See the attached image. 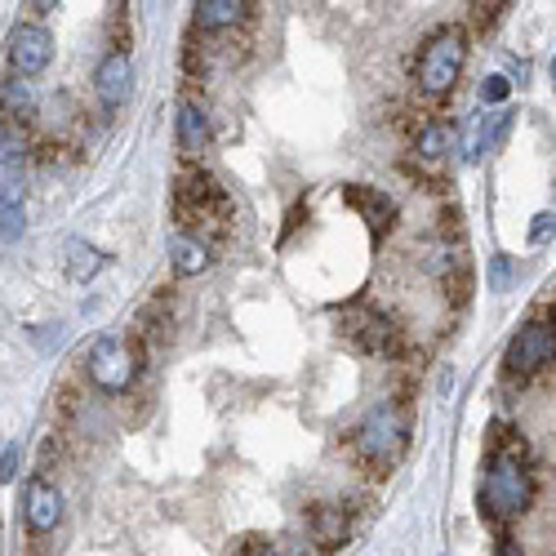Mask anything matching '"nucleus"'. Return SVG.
<instances>
[{
	"label": "nucleus",
	"mask_w": 556,
	"mask_h": 556,
	"mask_svg": "<svg viewBox=\"0 0 556 556\" xmlns=\"http://www.w3.org/2000/svg\"><path fill=\"white\" fill-rule=\"evenodd\" d=\"M5 116L9 121H18L23 125L27 116H32V107H36V94H32V81H23V76H14V81H5Z\"/></svg>",
	"instance_id": "a211bd4d"
},
{
	"label": "nucleus",
	"mask_w": 556,
	"mask_h": 556,
	"mask_svg": "<svg viewBox=\"0 0 556 556\" xmlns=\"http://www.w3.org/2000/svg\"><path fill=\"white\" fill-rule=\"evenodd\" d=\"M178 147H183V156H192V161L210 147V112H205L196 98L178 103Z\"/></svg>",
	"instance_id": "9b49d317"
},
{
	"label": "nucleus",
	"mask_w": 556,
	"mask_h": 556,
	"mask_svg": "<svg viewBox=\"0 0 556 556\" xmlns=\"http://www.w3.org/2000/svg\"><path fill=\"white\" fill-rule=\"evenodd\" d=\"M192 18L201 32H227V27H241L250 18V5L245 0H201Z\"/></svg>",
	"instance_id": "4468645a"
},
{
	"label": "nucleus",
	"mask_w": 556,
	"mask_h": 556,
	"mask_svg": "<svg viewBox=\"0 0 556 556\" xmlns=\"http://www.w3.org/2000/svg\"><path fill=\"white\" fill-rule=\"evenodd\" d=\"M129 89H134L129 54L125 49L103 54V63H98V72H94V94H98V103H103V112H121V107L129 103Z\"/></svg>",
	"instance_id": "9d476101"
},
{
	"label": "nucleus",
	"mask_w": 556,
	"mask_h": 556,
	"mask_svg": "<svg viewBox=\"0 0 556 556\" xmlns=\"http://www.w3.org/2000/svg\"><path fill=\"white\" fill-rule=\"evenodd\" d=\"M508 94H512L508 76H485V81H481V103H503Z\"/></svg>",
	"instance_id": "412c9836"
},
{
	"label": "nucleus",
	"mask_w": 556,
	"mask_h": 556,
	"mask_svg": "<svg viewBox=\"0 0 556 556\" xmlns=\"http://www.w3.org/2000/svg\"><path fill=\"white\" fill-rule=\"evenodd\" d=\"M508 276H512V263H508V254H499V258H494V267H490V290L503 294V290H508Z\"/></svg>",
	"instance_id": "4be33fe9"
},
{
	"label": "nucleus",
	"mask_w": 556,
	"mask_h": 556,
	"mask_svg": "<svg viewBox=\"0 0 556 556\" xmlns=\"http://www.w3.org/2000/svg\"><path fill=\"white\" fill-rule=\"evenodd\" d=\"M343 334L352 339L361 352H374V356H392L396 347H401V334H396V325L387 321L383 312H374V307H347L343 312Z\"/></svg>",
	"instance_id": "0eeeda50"
},
{
	"label": "nucleus",
	"mask_w": 556,
	"mask_h": 556,
	"mask_svg": "<svg viewBox=\"0 0 556 556\" xmlns=\"http://www.w3.org/2000/svg\"><path fill=\"white\" fill-rule=\"evenodd\" d=\"M27 227V205H23V183L0 178V241L14 245Z\"/></svg>",
	"instance_id": "ddd939ff"
},
{
	"label": "nucleus",
	"mask_w": 556,
	"mask_h": 556,
	"mask_svg": "<svg viewBox=\"0 0 556 556\" xmlns=\"http://www.w3.org/2000/svg\"><path fill=\"white\" fill-rule=\"evenodd\" d=\"M138 365H143V356H138V343L129 339V334H103V339H94V347L85 352L89 379H94V387H103V392H112V396H121L134 387Z\"/></svg>",
	"instance_id": "20e7f679"
},
{
	"label": "nucleus",
	"mask_w": 556,
	"mask_h": 556,
	"mask_svg": "<svg viewBox=\"0 0 556 556\" xmlns=\"http://www.w3.org/2000/svg\"><path fill=\"white\" fill-rule=\"evenodd\" d=\"M250 556H285V552L272 548V543H258V548H250Z\"/></svg>",
	"instance_id": "393cba45"
},
{
	"label": "nucleus",
	"mask_w": 556,
	"mask_h": 556,
	"mask_svg": "<svg viewBox=\"0 0 556 556\" xmlns=\"http://www.w3.org/2000/svg\"><path fill=\"white\" fill-rule=\"evenodd\" d=\"M347 201H352L356 210L365 214V223L374 227V236H387V227L396 223V205H392V196H383L379 187H361V183H352V187H347Z\"/></svg>",
	"instance_id": "f8f14e48"
},
{
	"label": "nucleus",
	"mask_w": 556,
	"mask_h": 556,
	"mask_svg": "<svg viewBox=\"0 0 556 556\" xmlns=\"http://www.w3.org/2000/svg\"><path fill=\"white\" fill-rule=\"evenodd\" d=\"M463 67H468V32L463 27H441L419 49V89L428 98L454 94Z\"/></svg>",
	"instance_id": "7ed1b4c3"
},
{
	"label": "nucleus",
	"mask_w": 556,
	"mask_h": 556,
	"mask_svg": "<svg viewBox=\"0 0 556 556\" xmlns=\"http://www.w3.org/2000/svg\"><path fill=\"white\" fill-rule=\"evenodd\" d=\"M170 258H174V272L178 276H201L205 267H210V250H205L201 236L192 232H178L170 241Z\"/></svg>",
	"instance_id": "dca6fc26"
},
{
	"label": "nucleus",
	"mask_w": 556,
	"mask_h": 556,
	"mask_svg": "<svg viewBox=\"0 0 556 556\" xmlns=\"http://www.w3.org/2000/svg\"><path fill=\"white\" fill-rule=\"evenodd\" d=\"M450 143H454V129L445 125V121H432V125L419 134V143H414V152H419L423 161H441V156L450 152Z\"/></svg>",
	"instance_id": "aec40b11"
},
{
	"label": "nucleus",
	"mask_w": 556,
	"mask_h": 556,
	"mask_svg": "<svg viewBox=\"0 0 556 556\" xmlns=\"http://www.w3.org/2000/svg\"><path fill=\"white\" fill-rule=\"evenodd\" d=\"M232 210V201H227V192L218 187V178L192 170L178 178V218L183 223H210V218H227Z\"/></svg>",
	"instance_id": "39448f33"
},
{
	"label": "nucleus",
	"mask_w": 556,
	"mask_h": 556,
	"mask_svg": "<svg viewBox=\"0 0 556 556\" xmlns=\"http://www.w3.org/2000/svg\"><path fill=\"white\" fill-rule=\"evenodd\" d=\"M23 156H27L23 125L5 116V121H0V165H5V170H14V165H23Z\"/></svg>",
	"instance_id": "6ab92c4d"
},
{
	"label": "nucleus",
	"mask_w": 556,
	"mask_h": 556,
	"mask_svg": "<svg viewBox=\"0 0 556 556\" xmlns=\"http://www.w3.org/2000/svg\"><path fill=\"white\" fill-rule=\"evenodd\" d=\"M410 432H414V419L401 401H379L370 414L361 419V428L352 432V450L365 468L374 472H387L401 463L405 445H410Z\"/></svg>",
	"instance_id": "f257e3e1"
},
{
	"label": "nucleus",
	"mask_w": 556,
	"mask_h": 556,
	"mask_svg": "<svg viewBox=\"0 0 556 556\" xmlns=\"http://www.w3.org/2000/svg\"><path fill=\"white\" fill-rule=\"evenodd\" d=\"M23 516H27V530H32L36 539L54 534L58 521H63V494H58V485H49L45 476H27V485H23Z\"/></svg>",
	"instance_id": "1a4fd4ad"
},
{
	"label": "nucleus",
	"mask_w": 556,
	"mask_h": 556,
	"mask_svg": "<svg viewBox=\"0 0 556 556\" xmlns=\"http://www.w3.org/2000/svg\"><path fill=\"white\" fill-rule=\"evenodd\" d=\"M494 556H525V552H521V543H512V539H499V552H494Z\"/></svg>",
	"instance_id": "b1692460"
},
{
	"label": "nucleus",
	"mask_w": 556,
	"mask_h": 556,
	"mask_svg": "<svg viewBox=\"0 0 556 556\" xmlns=\"http://www.w3.org/2000/svg\"><path fill=\"white\" fill-rule=\"evenodd\" d=\"M312 539L321 552H334L347 543V512L334 508V503H321V508H312Z\"/></svg>",
	"instance_id": "2eb2a0df"
},
{
	"label": "nucleus",
	"mask_w": 556,
	"mask_h": 556,
	"mask_svg": "<svg viewBox=\"0 0 556 556\" xmlns=\"http://www.w3.org/2000/svg\"><path fill=\"white\" fill-rule=\"evenodd\" d=\"M552 227H556V214H539V218H534V227H530V241H534V245L548 241Z\"/></svg>",
	"instance_id": "5701e85b"
},
{
	"label": "nucleus",
	"mask_w": 556,
	"mask_h": 556,
	"mask_svg": "<svg viewBox=\"0 0 556 556\" xmlns=\"http://www.w3.org/2000/svg\"><path fill=\"white\" fill-rule=\"evenodd\" d=\"M49 58H54V36L41 23L14 27V36H9V67H14V76H23V81L27 76H41Z\"/></svg>",
	"instance_id": "6e6552de"
},
{
	"label": "nucleus",
	"mask_w": 556,
	"mask_h": 556,
	"mask_svg": "<svg viewBox=\"0 0 556 556\" xmlns=\"http://www.w3.org/2000/svg\"><path fill=\"white\" fill-rule=\"evenodd\" d=\"M552 361H556V325H548V321L521 325L508 343V356H503V365H508L512 374H534Z\"/></svg>",
	"instance_id": "423d86ee"
},
{
	"label": "nucleus",
	"mask_w": 556,
	"mask_h": 556,
	"mask_svg": "<svg viewBox=\"0 0 556 556\" xmlns=\"http://www.w3.org/2000/svg\"><path fill=\"white\" fill-rule=\"evenodd\" d=\"M534 499V476L516 454L494 450L490 463H485L481 476V516L490 521H508V516H521Z\"/></svg>",
	"instance_id": "f03ea898"
},
{
	"label": "nucleus",
	"mask_w": 556,
	"mask_h": 556,
	"mask_svg": "<svg viewBox=\"0 0 556 556\" xmlns=\"http://www.w3.org/2000/svg\"><path fill=\"white\" fill-rule=\"evenodd\" d=\"M103 267H107V254L103 250H94L89 241H67V276H72L76 285L94 281Z\"/></svg>",
	"instance_id": "f3484780"
}]
</instances>
